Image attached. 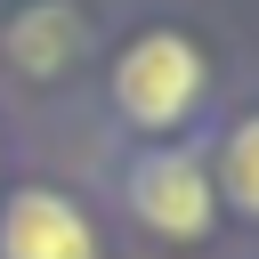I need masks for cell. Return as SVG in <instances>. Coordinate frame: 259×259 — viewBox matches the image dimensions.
<instances>
[{"instance_id":"1","label":"cell","mask_w":259,"mask_h":259,"mask_svg":"<svg viewBox=\"0 0 259 259\" xmlns=\"http://www.w3.org/2000/svg\"><path fill=\"white\" fill-rule=\"evenodd\" d=\"M202 81H210L202 49L170 24H154V32L121 40V57H113V113L138 130H178L202 105Z\"/></svg>"},{"instance_id":"2","label":"cell","mask_w":259,"mask_h":259,"mask_svg":"<svg viewBox=\"0 0 259 259\" xmlns=\"http://www.w3.org/2000/svg\"><path fill=\"white\" fill-rule=\"evenodd\" d=\"M121 210L162 243H202L219 219V186L194 146H146L121 162Z\"/></svg>"},{"instance_id":"3","label":"cell","mask_w":259,"mask_h":259,"mask_svg":"<svg viewBox=\"0 0 259 259\" xmlns=\"http://www.w3.org/2000/svg\"><path fill=\"white\" fill-rule=\"evenodd\" d=\"M0 259H97V227L57 186H16L0 202Z\"/></svg>"},{"instance_id":"4","label":"cell","mask_w":259,"mask_h":259,"mask_svg":"<svg viewBox=\"0 0 259 259\" xmlns=\"http://www.w3.org/2000/svg\"><path fill=\"white\" fill-rule=\"evenodd\" d=\"M89 49V24H81V8L73 0H32L16 24H8V57L24 65V73H40V81H57V73H73V57Z\"/></svg>"},{"instance_id":"5","label":"cell","mask_w":259,"mask_h":259,"mask_svg":"<svg viewBox=\"0 0 259 259\" xmlns=\"http://www.w3.org/2000/svg\"><path fill=\"white\" fill-rule=\"evenodd\" d=\"M243 219H259V113H243L235 130H227V146H219V178H210Z\"/></svg>"}]
</instances>
